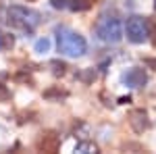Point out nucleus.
Instances as JSON below:
<instances>
[{
  "instance_id": "nucleus-1",
  "label": "nucleus",
  "mask_w": 156,
  "mask_h": 154,
  "mask_svg": "<svg viewBox=\"0 0 156 154\" xmlns=\"http://www.w3.org/2000/svg\"><path fill=\"white\" fill-rule=\"evenodd\" d=\"M56 46H58V52L65 54V56H83L85 50H87V42L81 34L73 31L69 27H60L56 29Z\"/></svg>"
},
{
  "instance_id": "nucleus-2",
  "label": "nucleus",
  "mask_w": 156,
  "mask_h": 154,
  "mask_svg": "<svg viewBox=\"0 0 156 154\" xmlns=\"http://www.w3.org/2000/svg\"><path fill=\"white\" fill-rule=\"evenodd\" d=\"M9 25L12 29H19L27 36H31L34 29L40 25V13L25 9V6H11L9 9Z\"/></svg>"
},
{
  "instance_id": "nucleus-3",
  "label": "nucleus",
  "mask_w": 156,
  "mask_h": 154,
  "mask_svg": "<svg viewBox=\"0 0 156 154\" xmlns=\"http://www.w3.org/2000/svg\"><path fill=\"white\" fill-rule=\"evenodd\" d=\"M96 34L106 44H119L123 40V25L117 17H102L96 23Z\"/></svg>"
},
{
  "instance_id": "nucleus-4",
  "label": "nucleus",
  "mask_w": 156,
  "mask_h": 154,
  "mask_svg": "<svg viewBox=\"0 0 156 154\" xmlns=\"http://www.w3.org/2000/svg\"><path fill=\"white\" fill-rule=\"evenodd\" d=\"M125 34H127V40L131 44H144L148 40V21L144 17H137V15L129 17L127 25H125Z\"/></svg>"
},
{
  "instance_id": "nucleus-5",
  "label": "nucleus",
  "mask_w": 156,
  "mask_h": 154,
  "mask_svg": "<svg viewBox=\"0 0 156 154\" xmlns=\"http://www.w3.org/2000/svg\"><path fill=\"white\" fill-rule=\"evenodd\" d=\"M129 125L135 133H144V131L150 129V119H148V113L144 108H133L129 110Z\"/></svg>"
},
{
  "instance_id": "nucleus-6",
  "label": "nucleus",
  "mask_w": 156,
  "mask_h": 154,
  "mask_svg": "<svg viewBox=\"0 0 156 154\" xmlns=\"http://www.w3.org/2000/svg\"><path fill=\"white\" fill-rule=\"evenodd\" d=\"M37 150H42V152H56L60 146V135L56 131H44L42 135H40V140H37Z\"/></svg>"
},
{
  "instance_id": "nucleus-7",
  "label": "nucleus",
  "mask_w": 156,
  "mask_h": 154,
  "mask_svg": "<svg viewBox=\"0 0 156 154\" xmlns=\"http://www.w3.org/2000/svg\"><path fill=\"white\" fill-rule=\"evenodd\" d=\"M123 81L127 83L129 88H144L146 81H148V77H146V73L144 69H140V67H131L129 71H125L123 73Z\"/></svg>"
},
{
  "instance_id": "nucleus-8",
  "label": "nucleus",
  "mask_w": 156,
  "mask_h": 154,
  "mask_svg": "<svg viewBox=\"0 0 156 154\" xmlns=\"http://www.w3.org/2000/svg\"><path fill=\"white\" fill-rule=\"evenodd\" d=\"M50 50V40L48 38H40L36 44H34V52H37V54H46Z\"/></svg>"
},
{
  "instance_id": "nucleus-9",
  "label": "nucleus",
  "mask_w": 156,
  "mask_h": 154,
  "mask_svg": "<svg viewBox=\"0 0 156 154\" xmlns=\"http://www.w3.org/2000/svg\"><path fill=\"white\" fill-rule=\"evenodd\" d=\"M92 4H90V0H71L69 2V9L75 13H81V11H87Z\"/></svg>"
},
{
  "instance_id": "nucleus-10",
  "label": "nucleus",
  "mask_w": 156,
  "mask_h": 154,
  "mask_svg": "<svg viewBox=\"0 0 156 154\" xmlns=\"http://www.w3.org/2000/svg\"><path fill=\"white\" fill-rule=\"evenodd\" d=\"M75 152L90 154V152H98V148H96V144H92V142H79L77 148H75Z\"/></svg>"
},
{
  "instance_id": "nucleus-11",
  "label": "nucleus",
  "mask_w": 156,
  "mask_h": 154,
  "mask_svg": "<svg viewBox=\"0 0 156 154\" xmlns=\"http://www.w3.org/2000/svg\"><path fill=\"white\" fill-rule=\"evenodd\" d=\"M50 67H52V73H54L56 77H58V75H65V69H67V65H65L62 60H52Z\"/></svg>"
},
{
  "instance_id": "nucleus-12",
  "label": "nucleus",
  "mask_w": 156,
  "mask_h": 154,
  "mask_svg": "<svg viewBox=\"0 0 156 154\" xmlns=\"http://www.w3.org/2000/svg\"><path fill=\"white\" fill-rule=\"evenodd\" d=\"M44 96H46V98H54V96H56V98L60 100V98H65V96H67V92H58V90H50V92H46Z\"/></svg>"
},
{
  "instance_id": "nucleus-13",
  "label": "nucleus",
  "mask_w": 156,
  "mask_h": 154,
  "mask_svg": "<svg viewBox=\"0 0 156 154\" xmlns=\"http://www.w3.org/2000/svg\"><path fill=\"white\" fill-rule=\"evenodd\" d=\"M52 6H54V9H67L69 2H67V0H52Z\"/></svg>"
},
{
  "instance_id": "nucleus-14",
  "label": "nucleus",
  "mask_w": 156,
  "mask_h": 154,
  "mask_svg": "<svg viewBox=\"0 0 156 154\" xmlns=\"http://www.w3.org/2000/svg\"><path fill=\"white\" fill-rule=\"evenodd\" d=\"M9 90H6V85L4 83H0V100H9Z\"/></svg>"
},
{
  "instance_id": "nucleus-15",
  "label": "nucleus",
  "mask_w": 156,
  "mask_h": 154,
  "mask_svg": "<svg viewBox=\"0 0 156 154\" xmlns=\"http://www.w3.org/2000/svg\"><path fill=\"white\" fill-rule=\"evenodd\" d=\"M79 77H81V79H83V81H92V79H96V73L94 71H90V73H85V75H79Z\"/></svg>"
},
{
  "instance_id": "nucleus-16",
  "label": "nucleus",
  "mask_w": 156,
  "mask_h": 154,
  "mask_svg": "<svg viewBox=\"0 0 156 154\" xmlns=\"http://www.w3.org/2000/svg\"><path fill=\"white\" fill-rule=\"evenodd\" d=\"M146 63H148V65H150V67H152V69H156V60H152V59H148V60H146Z\"/></svg>"
},
{
  "instance_id": "nucleus-17",
  "label": "nucleus",
  "mask_w": 156,
  "mask_h": 154,
  "mask_svg": "<svg viewBox=\"0 0 156 154\" xmlns=\"http://www.w3.org/2000/svg\"><path fill=\"white\" fill-rule=\"evenodd\" d=\"M0 48H2V36H0Z\"/></svg>"
},
{
  "instance_id": "nucleus-18",
  "label": "nucleus",
  "mask_w": 156,
  "mask_h": 154,
  "mask_svg": "<svg viewBox=\"0 0 156 154\" xmlns=\"http://www.w3.org/2000/svg\"><path fill=\"white\" fill-rule=\"evenodd\" d=\"M27 2H36V0H27Z\"/></svg>"
},
{
  "instance_id": "nucleus-19",
  "label": "nucleus",
  "mask_w": 156,
  "mask_h": 154,
  "mask_svg": "<svg viewBox=\"0 0 156 154\" xmlns=\"http://www.w3.org/2000/svg\"><path fill=\"white\" fill-rule=\"evenodd\" d=\"M154 9H156V0H154Z\"/></svg>"
}]
</instances>
